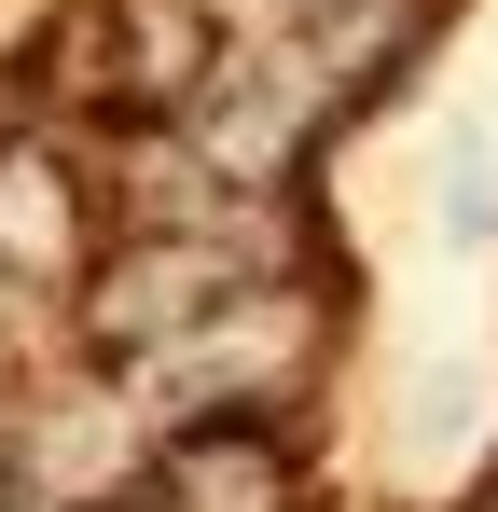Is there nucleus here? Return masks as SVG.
I'll use <instances>...</instances> for the list:
<instances>
[{
  "label": "nucleus",
  "mask_w": 498,
  "mask_h": 512,
  "mask_svg": "<svg viewBox=\"0 0 498 512\" xmlns=\"http://www.w3.org/2000/svg\"><path fill=\"white\" fill-rule=\"evenodd\" d=\"M153 443L166 429L97 374V388L0 429V485H14V512H125V499H153Z\"/></svg>",
  "instance_id": "nucleus-2"
},
{
  "label": "nucleus",
  "mask_w": 498,
  "mask_h": 512,
  "mask_svg": "<svg viewBox=\"0 0 498 512\" xmlns=\"http://www.w3.org/2000/svg\"><path fill=\"white\" fill-rule=\"evenodd\" d=\"M249 277H263V236H97V263L70 277V319L97 374H139L194 319H222Z\"/></svg>",
  "instance_id": "nucleus-1"
},
{
  "label": "nucleus",
  "mask_w": 498,
  "mask_h": 512,
  "mask_svg": "<svg viewBox=\"0 0 498 512\" xmlns=\"http://www.w3.org/2000/svg\"><path fill=\"white\" fill-rule=\"evenodd\" d=\"M0 429H14V416H0Z\"/></svg>",
  "instance_id": "nucleus-7"
},
{
  "label": "nucleus",
  "mask_w": 498,
  "mask_h": 512,
  "mask_svg": "<svg viewBox=\"0 0 498 512\" xmlns=\"http://www.w3.org/2000/svg\"><path fill=\"white\" fill-rule=\"evenodd\" d=\"M97 180L56 153V139H0V277L14 291H70L97 263Z\"/></svg>",
  "instance_id": "nucleus-3"
},
{
  "label": "nucleus",
  "mask_w": 498,
  "mask_h": 512,
  "mask_svg": "<svg viewBox=\"0 0 498 512\" xmlns=\"http://www.w3.org/2000/svg\"><path fill=\"white\" fill-rule=\"evenodd\" d=\"M457 512H498V471H485V485H471V499H457Z\"/></svg>",
  "instance_id": "nucleus-5"
},
{
  "label": "nucleus",
  "mask_w": 498,
  "mask_h": 512,
  "mask_svg": "<svg viewBox=\"0 0 498 512\" xmlns=\"http://www.w3.org/2000/svg\"><path fill=\"white\" fill-rule=\"evenodd\" d=\"M153 512H291V416H180L153 443Z\"/></svg>",
  "instance_id": "nucleus-4"
},
{
  "label": "nucleus",
  "mask_w": 498,
  "mask_h": 512,
  "mask_svg": "<svg viewBox=\"0 0 498 512\" xmlns=\"http://www.w3.org/2000/svg\"><path fill=\"white\" fill-rule=\"evenodd\" d=\"M125 512H153V499H125Z\"/></svg>",
  "instance_id": "nucleus-6"
}]
</instances>
